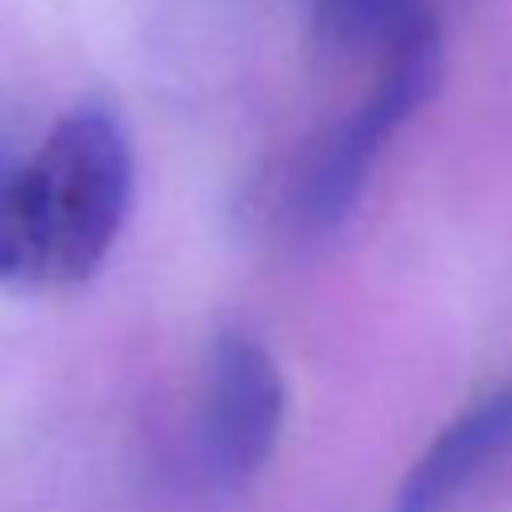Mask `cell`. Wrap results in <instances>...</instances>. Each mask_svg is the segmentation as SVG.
Returning <instances> with one entry per match:
<instances>
[{
    "mask_svg": "<svg viewBox=\"0 0 512 512\" xmlns=\"http://www.w3.org/2000/svg\"><path fill=\"white\" fill-rule=\"evenodd\" d=\"M316 36L336 52H392L432 28L428 0H312Z\"/></svg>",
    "mask_w": 512,
    "mask_h": 512,
    "instance_id": "obj_5",
    "label": "cell"
},
{
    "mask_svg": "<svg viewBox=\"0 0 512 512\" xmlns=\"http://www.w3.org/2000/svg\"><path fill=\"white\" fill-rule=\"evenodd\" d=\"M284 376L264 344L228 332L212 344L200 408V448L212 476L228 488L248 484L272 456L284 428Z\"/></svg>",
    "mask_w": 512,
    "mask_h": 512,
    "instance_id": "obj_3",
    "label": "cell"
},
{
    "mask_svg": "<svg viewBox=\"0 0 512 512\" xmlns=\"http://www.w3.org/2000/svg\"><path fill=\"white\" fill-rule=\"evenodd\" d=\"M512 444V388L476 400L448 420L440 436L416 456L392 496V512H444L456 492Z\"/></svg>",
    "mask_w": 512,
    "mask_h": 512,
    "instance_id": "obj_4",
    "label": "cell"
},
{
    "mask_svg": "<svg viewBox=\"0 0 512 512\" xmlns=\"http://www.w3.org/2000/svg\"><path fill=\"white\" fill-rule=\"evenodd\" d=\"M132 208V144L100 108L68 112L44 144L0 168V284H76Z\"/></svg>",
    "mask_w": 512,
    "mask_h": 512,
    "instance_id": "obj_1",
    "label": "cell"
},
{
    "mask_svg": "<svg viewBox=\"0 0 512 512\" xmlns=\"http://www.w3.org/2000/svg\"><path fill=\"white\" fill-rule=\"evenodd\" d=\"M436 84H440V28L432 24L412 40L396 44L392 52H384L372 92L308 148L304 168L296 176L300 224L328 232L352 212L384 140L436 92Z\"/></svg>",
    "mask_w": 512,
    "mask_h": 512,
    "instance_id": "obj_2",
    "label": "cell"
}]
</instances>
